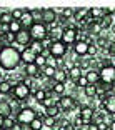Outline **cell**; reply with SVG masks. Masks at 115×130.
Here are the masks:
<instances>
[{
	"mask_svg": "<svg viewBox=\"0 0 115 130\" xmlns=\"http://www.w3.org/2000/svg\"><path fill=\"white\" fill-rule=\"evenodd\" d=\"M28 32H30L32 40H40V42H42L43 38H47V35H48V28L43 23H34Z\"/></svg>",
	"mask_w": 115,
	"mask_h": 130,
	"instance_id": "7",
	"label": "cell"
},
{
	"mask_svg": "<svg viewBox=\"0 0 115 130\" xmlns=\"http://www.w3.org/2000/svg\"><path fill=\"white\" fill-rule=\"evenodd\" d=\"M57 12L54 8H42V23L43 25H55L57 23Z\"/></svg>",
	"mask_w": 115,
	"mask_h": 130,
	"instance_id": "9",
	"label": "cell"
},
{
	"mask_svg": "<svg viewBox=\"0 0 115 130\" xmlns=\"http://www.w3.org/2000/svg\"><path fill=\"white\" fill-rule=\"evenodd\" d=\"M98 75H100V84H104L105 87H110L115 80V67L110 65V63L104 65V67L98 70Z\"/></svg>",
	"mask_w": 115,
	"mask_h": 130,
	"instance_id": "2",
	"label": "cell"
},
{
	"mask_svg": "<svg viewBox=\"0 0 115 130\" xmlns=\"http://www.w3.org/2000/svg\"><path fill=\"white\" fill-rule=\"evenodd\" d=\"M30 42H32V37H30V32L28 30H20L19 34L15 35V43L23 45V48L30 45Z\"/></svg>",
	"mask_w": 115,
	"mask_h": 130,
	"instance_id": "11",
	"label": "cell"
},
{
	"mask_svg": "<svg viewBox=\"0 0 115 130\" xmlns=\"http://www.w3.org/2000/svg\"><path fill=\"white\" fill-rule=\"evenodd\" d=\"M22 15H23L22 8H15V10L12 12V19H13V20H20V19H22Z\"/></svg>",
	"mask_w": 115,
	"mask_h": 130,
	"instance_id": "42",
	"label": "cell"
},
{
	"mask_svg": "<svg viewBox=\"0 0 115 130\" xmlns=\"http://www.w3.org/2000/svg\"><path fill=\"white\" fill-rule=\"evenodd\" d=\"M60 40L65 43L67 47H69V45L73 47V45H75V42L78 40V30H77L75 27H65V28H63V32H62Z\"/></svg>",
	"mask_w": 115,
	"mask_h": 130,
	"instance_id": "6",
	"label": "cell"
},
{
	"mask_svg": "<svg viewBox=\"0 0 115 130\" xmlns=\"http://www.w3.org/2000/svg\"><path fill=\"white\" fill-rule=\"evenodd\" d=\"M58 113H60V107H58V103H57V105H54V107H48L45 110L47 117H54V119H58Z\"/></svg>",
	"mask_w": 115,
	"mask_h": 130,
	"instance_id": "32",
	"label": "cell"
},
{
	"mask_svg": "<svg viewBox=\"0 0 115 130\" xmlns=\"http://www.w3.org/2000/svg\"><path fill=\"white\" fill-rule=\"evenodd\" d=\"M55 70L57 69H54V67H48V65H45L40 72H42V77H45V78H54V75H55Z\"/></svg>",
	"mask_w": 115,
	"mask_h": 130,
	"instance_id": "34",
	"label": "cell"
},
{
	"mask_svg": "<svg viewBox=\"0 0 115 130\" xmlns=\"http://www.w3.org/2000/svg\"><path fill=\"white\" fill-rule=\"evenodd\" d=\"M78 67H80L82 70H87L88 67H90V58H80V63H77ZM90 70V69H88Z\"/></svg>",
	"mask_w": 115,
	"mask_h": 130,
	"instance_id": "40",
	"label": "cell"
},
{
	"mask_svg": "<svg viewBox=\"0 0 115 130\" xmlns=\"http://www.w3.org/2000/svg\"><path fill=\"white\" fill-rule=\"evenodd\" d=\"M60 130H73V123L69 120H63V123L60 125Z\"/></svg>",
	"mask_w": 115,
	"mask_h": 130,
	"instance_id": "45",
	"label": "cell"
},
{
	"mask_svg": "<svg viewBox=\"0 0 115 130\" xmlns=\"http://www.w3.org/2000/svg\"><path fill=\"white\" fill-rule=\"evenodd\" d=\"M108 47V40L104 37H98L97 38V48H107Z\"/></svg>",
	"mask_w": 115,
	"mask_h": 130,
	"instance_id": "38",
	"label": "cell"
},
{
	"mask_svg": "<svg viewBox=\"0 0 115 130\" xmlns=\"http://www.w3.org/2000/svg\"><path fill=\"white\" fill-rule=\"evenodd\" d=\"M12 92H13V97H15L17 102H23V100H27L30 97V88H28V85L23 80L17 82L13 85V88H12Z\"/></svg>",
	"mask_w": 115,
	"mask_h": 130,
	"instance_id": "4",
	"label": "cell"
},
{
	"mask_svg": "<svg viewBox=\"0 0 115 130\" xmlns=\"http://www.w3.org/2000/svg\"><path fill=\"white\" fill-rule=\"evenodd\" d=\"M19 22L22 23L23 30H30V27L34 25V19H32V15H30V10H23V15Z\"/></svg>",
	"mask_w": 115,
	"mask_h": 130,
	"instance_id": "15",
	"label": "cell"
},
{
	"mask_svg": "<svg viewBox=\"0 0 115 130\" xmlns=\"http://www.w3.org/2000/svg\"><path fill=\"white\" fill-rule=\"evenodd\" d=\"M80 119H82V122H84V125H90V123L93 122V115H95V112H93V108L92 107H82L80 108Z\"/></svg>",
	"mask_w": 115,
	"mask_h": 130,
	"instance_id": "10",
	"label": "cell"
},
{
	"mask_svg": "<svg viewBox=\"0 0 115 130\" xmlns=\"http://www.w3.org/2000/svg\"><path fill=\"white\" fill-rule=\"evenodd\" d=\"M13 123H15V120L12 119V117H7V119H4V128L5 130H12Z\"/></svg>",
	"mask_w": 115,
	"mask_h": 130,
	"instance_id": "39",
	"label": "cell"
},
{
	"mask_svg": "<svg viewBox=\"0 0 115 130\" xmlns=\"http://www.w3.org/2000/svg\"><path fill=\"white\" fill-rule=\"evenodd\" d=\"M84 92H85V97H88V99H95L97 97V85L88 84L87 87L84 88Z\"/></svg>",
	"mask_w": 115,
	"mask_h": 130,
	"instance_id": "29",
	"label": "cell"
},
{
	"mask_svg": "<svg viewBox=\"0 0 115 130\" xmlns=\"http://www.w3.org/2000/svg\"><path fill=\"white\" fill-rule=\"evenodd\" d=\"M35 65L42 70L43 67L47 65V57H45V55H37V57H35Z\"/></svg>",
	"mask_w": 115,
	"mask_h": 130,
	"instance_id": "36",
	"label": "cell"
},
{
	"mask_svg": "<svg viewBox=\"0 0 115 130\" xmlns=\"http://www.w3.org/2000/svg\"><path fill=\"white\" fill-rule=\"evenodd\" d=\"M20 63V52L15 47H5L0 52V67L4 70H15Z\"/></svg>",
	"mask_w": 115,
	"mask_h": 130,
	"instance_id": "1",
	"label": "cell"
},
{
	"mask_svg": "<svg viewBox=\"0 0 115 130\" xmlns=\"http://www.w3.org/2000/svg\"><path fill=\"white\" fill-rule=\"evenodd\" d=\"M12 88H13L12 82H8V80H2L0 82V93H2V95H8V93L12 92Z\"/></svg>",
	"mask_w": 115,
	"mask_h": 130,
	"instance_id": "27",
	"label": "cell"
},
{
	"mask_svg": "<svg viewBox=\"0 0 115 130\" xmlns=\"http://www.w3.org/2000/svg\"><path fill=\"white\" fill-rule=\"evenodd\" d=\"M34 99H35V102H37V103H42L43 100L47 99V90H43V88H38V90H35Z\"/></svg>",
	"mask_w": 115,
	"mask_h": 130,
	"instance_id": "31",
	"label": "cell"
},
{
	"mask_svg": "<svg viewBox=\"0 0 115 130\" xmlns=\"http://www.w3.org/2000/svg\"><path fill=\"white\" fill-rule=\"evenodd\" d=\"M15 42V34H12V32H4V34H0V43L4 47H10L13 45Z\"/></svg>",
	"mask_w": 115,
	"mask_h": 130,
	"instance_id": "16",
	"label": "cell"
},
{
	"mask_svg": "<svg viewBox=\"0 0 115 130\" xmlns=\"http://www.w3.org/2000/svg\"><path fill=\"white\" fill-rule=\"evenodd\" d=\"M85 77H87L88 84H92V85H97V84H98V82H100V75H98V70H93V69L87 70V72H85Z\"/></svg>",
	"mask_w": 115,
	"mask_h": 130,
	"instance_id": "21",
	"label": "cell"
},
{
	"mask_svg": "<svg viewBox=\"0 0 115 130\" xmlns=\"http://www.w3.org/2000/svg\"><path fill=\"white\" fill-rule=\"evenodd\" d=\"M65 84H57V82H54V85H52V92L55 93V95H63L65 93Z\"/></svg>",
	"mask_w": 115,
	"mask_h": 130,
	"instance_id": "30",
	"label": "cell"
},
{
	"mask_svg": "<svg viewBox=\"0 0 115 130\" xmlns=\"http://www.w3.org/2000/svg\"><path fill=\"white\" fill-rule=\"evenodd\" d=\"M67 77H69V70L57 69L55 70V75H54V82H57V84H65Z\"/></svg>",
	"mask_w": 115,
	"mask_h": 130,
	"instance_id": "19",
	"label": "cell"
},
{
	"mask_svg": "<svg viewBox=\"0 0 115 130\" xmlns=\"http://www.w3.org/2000/svg\"><path fill=\"white\" fill-rule=\"evenodd\" d=\"M82 75H84V70H82L78 65H73L72 69H69V78L72 82H77Z\"/></svg>",
	"mask_w": 115,
	"mask_h": 130,
	"instance_id": "20",
	"label": "cell"
},
{
	"mask_svg": "<svg viewBox=\"0 0 115 130\" xmlns=\"http://www.w3.org/2000/svg\"><path fill=\"white\" fill-rule=\"evenodd\" d=\"M48 54H50V57H54V58H62V57H65V54H67V45L62 40H54V42L50 43V47H48Z\"/></svg>",
	"mask_w": 115,
	"mask_h": 130,
	"instance_id": "5",
	"label": "cell"
},
{
	"mask_svg": "<svg viewBox=\"0 0 115 130\" xmlns=\"http://www.w3.org/2000/svg\"><path fill=\"white\" fill-rule=\"evenodd\" d=\"M88 15H90V19L93 20V22H98L100 23V20L104 19V15H105V8H88Z\"/></svg>",
	"mask_w": 115,
	"mask_h": 130,
	"instance_id": "17",
	"label": "cell"
},
{
	"mask_svg": "<svg viewBox=\"0 0 115 130\" xmlns=\"http://www.w3.org/2000/svg\"><path fill=\"white\" fill-rule=\"evenodd\" d=\"M108 130H115V120H112V122L108 123Z\"/></svg>",
	"mask_w": 115,
	"mask_h": 130,
	"instance_id": "52",
	"label": "cell"
},
{
	"mask_svg": "<svg viewBox=\"0 0 115 130\" xmlns=\"http://www.w3.org/2000/svg\"><path fill=\"white\" fill-rule=\"evenodd\" d=\"M12 20H13V19H12V12H7V10H4L2 13H0V27H2V25L8 27Z\"/></svg>",
	"mask_w": 115,
	"mask_h": 130,
	"instance_id": "26",
	"label": "cell"
},
{
	"mask_svg": "<svg viewBox=\"0 0 115 130\" xmlns=\"http://www.w3.org/2000/svg\"><path fill=\"white\" fill-rule=\"evenodd\" d=\"M30 15L34 19V23H42V8H34L30 10Z\"/></svg>",
	"mask_w": 115,
	"mask_h": 130,
	"instance_id": "35",
	"label": "cell"
},
{
	"mask_svg": "<svg viewBox=\"0 0 115 130\" xmlns=\"http://www.w3.org/2000/svg\"><path fill=\"white\" fill-rule=\"evenodd\" d=\"M37 117V112H35V108H32V107H23V108H20L19 112H17V117H15V122H19V123H22L23 127H27L28 123L32 122V120Z\"/></svg>",
	"mask_w": 115,
	"mask_h": 130,
	"instance_id": "3",
	"label": "cell"
},
{
	"mask_svg": "<svg viewBox=\"0 0 115 130\" xmlns=\"http://www.w3.org/2000/svg\"><path fill=\"white\" fill-rule=\"evenodd\" d=\"M102 107H104L105 113L115 115V95H107L102 100Z\"/></svg>",
	"mask_w": 115,
	"mask_h": 130,
	"instance_id": "12",
	"label": "cell"
},
{
	"mask_svg": "<svg viewBox=\"0 0 115 130\" xmlns=\"http://www.w3.org/2000/svg\"><path fill=\"white\" fill-rule=\"evenodd\" d=\"M87 130H98V127H97L95 122H92L90 125H87Z\"/></svg>",
	"mask_w": 115,
	"mask_h": 130,
	"instance_id": "50",
	"label": "cell"
},
{
	"mask_svg": "<svg viewBox=\"0 0 115 130\" xmlns=\"http://www.w3.org/2000/svg\"><path fill=\"white\" fill-rule=\"evenodd\" d=\"M0 130H5V128H0Z\"/></svg>",
	"mask_w": 115,
	"mask_h": 130,
	"instance_id": "55",
	"label": "cell"
},
{
	"mask_svg": "<svg viewBox=\"0 0 115 130\" xmlns=\"http://www.w3.org/2000/svg\"><path fill=\"white\" fill-rule=\"evenodd\" d=\"M20 30H23V28H22V23H20L19 20H12L10 25H8V32H12V34H15V35H17Z\"/></svg>",
	"mask_w": 115,
	"mask_h": 130,
	"instance_id": "33",
	"label": "cell"
},
{
	"mask_svg": "<svg viewBox=\"0 0 115 130\" xmlns=\"http://www.w3.org/2000/svg\"><path fill=\"white\" fill-rule=\"evenodd\" d=\"M12 113H13V110H12L10 103L5 102V100H0V115L4 119H7V117H12Z\"/></svg>",
	"mask_w": 115,
	"mask_h": 130,
	"instance_id": "18",
	"label": "cell"
},
{
	"mask_svg": "<svg viewBox=\"0 0 115 130\" xmlns=\"http://www.w3.org/2000/svg\"><path fill=\"white\" fill-rule=\"evenodd\" d=\"M108 90H110V95H115V80H113V84L108 87Z\"/></svg>",
	"mask_w": 115,
	"mask_h": 130,
	"instance_id": "51",
	"label": "cell"
},
{
	"mask_svg": "<svg viewBox=\"0 0 115 130\" xmlns=\"http://www.w3.org/2000/svg\"><path fill=\"white\" fill-rule=\"evenodd\" d=\"M23 128V125L22 123H19V122H15L13 123V127H12V130H22Z\"/></svg>",
	"mask_w": 115,
	"mask_h": 130,
	"instance_id": "49",
	"label": "cell"
},
{
	"mask_svg": "<svg viewBox=\"0 0 115 130\" xmlns=\"http://www.w3.org/2000/svg\"><path fill=\"white\" fill-rule=\"evenodd\" d=\"M62 32H63V27H58V25H54L52 30H48V37L52 38V42H54V40H60Z\"/></svg>",
	"mask_w": 115,
	"mask_h": 130,
	"instance_id": "25",
	"label": "cell"
},
{
	"mask_svg": "<svg viewBox=\"0 0 115 130\" xmlns=\"http://www.w3.org/2000/svg\"><path fill=\"white\" fill-rule=\"evenodd\" d=\"M107 50L110 52V54H113L115 55V42H112V43H108V47H107Z\"/></svg>",
	"mask_w": 115,
	"mask_h": 130,
	"instance_id": "48",
	"label": "cell"
},
{
	"mask_svg": "<svg viewBox=\"0 0 115 130\" xmlns=\"http://www.w3.org/2000/svg\"><path fill=\"white\" fill-rule=\"evenodd\" d=\"M88 17V8H75V12H73V20H77V22H85V19Z\"/></svg>",
	"mask_w": 115,
	"mask_h": 130,
	"instance_id": "24",
	"label": "cell"
},
{
	"mask_svg": "<svg viewBox=\"0 0 115 130\" xmlns=\"http://www.w3.org/2000/svg\"><path fill=\"white\" fill-rule=\"evenodd\" d=\"M43 120V127H48V128H55V123H57V119H54V117H47L45 115V119Z\"/></svg>",
	"mask_w": 115,
	"mask_h": 130,
	"instance_id": "37",
	"label": "cell"
},
{
	"mask_svg": "<svg viewBox=\"0 0 115 130\" xmlns=\"http://www.w3.org/2000/svg\"><path fill=\"white\" fill-rule=\"evenodd\" d=\"M35 57H37V55L32 52L30 47H25V48L20 52V60H22L25 65H28V63H35Z\"/></svg>",
	"mask_w": 115,
	"mask_h": 130,
	"instance_id": "14",
	"label": "cell"
},
{
	"mask_svg": "<svg viewBox=\"0 0 115 130\" xmlns=\"http://www.w3.org/2000/svg\"><path fill=\"white\" fill-rule=\"evenodd\" d=\"M88 54H90V55H95L97 54V47L93 45V43H90V45H88Z\"/></svg>",
	"mask_w": 115,
	"mask_h": 130,
	"instance_id": "47",
	"label": "cell"
},
{
	"mask_svg": "<svg viewBox=\"0 0 115 130\" xmlns=\"http://www.w3.org/2000/svg\"><path fill=\"white\" fill-rule=\"evenodd\" d=\"M73 8H63V10H62V15L65 17V19H73Z\"/></svg>",
	"mask_w": 115,
	"mask_h": 130,
	"instance_id": "44",
	"label": "cell"
},
{
	"mask_svg": "<svg viewBox=\"0 0 115 130\" xmlns=\"http://www.w3.org/2000/svg\"><path fill=\"white\" fill-rule=\"evenodd\" d=\"M0 128H4V117L0 115Z\"/></svg>",
	"mask_w": 115,
	"mask_h": 130,
	"instance_id": "53",
	"label": "cell"
},
{
	"mask_svg": "<svg viewBox=\"0 0 115 130\" xmlns=\"http://www.w3.org/2000/svg\"><path fill=\"white\" fill-rule=\"evenodd\" d=\"M75 84H77V85H78V87H82V88H85V87H87V85H88V80H87V77H85V75H82V77H80V78H78V80H77V82H75Z\"/></svg>",
	"mask_w": 115,
	"mask_h": 130,
	"instance_id": "43",
	"label": "cell"
},
{
	"mask_svg": "<svg viewBox=\"0 0 115 130\" xmlns=\"http://www.w3.org/2000/svg\"><path fill=\"white\" fill-rule=\"evenodd\" d=\"M4 48H5V47H4V45H2V43H0V52H2V50H4Z\"/></svg>",
	"mask_w": 115,
	"mask_h": 130,
	"instance_id": "54",
	"label": "cell"
},
{
	"mask_svg": "<svg viewBox=\"0 0 115 130\" xmlns=\"http://www.w3.org/2000/svg\"><path fill=\"white\" fill-rule=\"evenodd\" d=\"M28 47L32 48V52H34L35 55H43V52H45V47H43V43L40 42V40H32Z\"/></svg>",
	"mask_w": 115,
	"mask_h": 130,
	"instance_id": "22",
	"label": "cell"
},
{
	"mask_svg": "<svg viewBox=\"0 0 115 130\" xmlns=\"http://www.w3.org/2000/svg\"><path fill=\"white\" fill-rule=\"evenodd\" d=\"M97 127H98V130H108V123H107V122H100V123H97Z\"/></svg>",
	"mask_w": 115,
	"mask_h": 130,
	"instance_id": "46",
	"label": "cell"
},
{
	"mask_svg": "<svg viewBox=\"0 0 115 130\" xmlns=\"http://www.w3.org/2000/svg\"><path fill=\"white\" fill-rule=\"evenodd\" d=\"M47 65H48V67H54V69H58V60L48 55V57H47Z\"/></svg>",
	"mask_w": 115,
	"mask_h": 130,
	"instance_id": "41",
	"label": "cell"
},
{
	"mask_svg": "<svg viewBox=\"0 0 115 130\" xmlns=\"http://www.w3.org/2000/svg\"><path fill=\"white\" fill-rule=\"evenodd\" d=\"M28 128H30V130H42L43 128V120L37 115V117H35V119L28 123Z\"/></svg>",
	"mask_w": 115,
	"mask_h": 130,
	"instance_id": "28",
	"label": "cell"
},
{
	"mask_svg": "<svg viewBox=\"0 0 115 130\" xmlns=\"http://www.w3.org/2000/svg\"><path fill=\"white\" fill-rule=\"evenodd\" d=\"M73 52H75L78 57H85V55L88 54V43L85 42V40H82V38H78L75 42V45H73Z\"/></svg>",
	"mask_w": 115,
	"mask_h": 130,
	"instance_id": "13",
	"label": "cell"
},
{
	"mask_svg": "<svg viewBox=\"0 0 115 130\" xmlns=\"http://www.w3.org/2000/svg\"><path fill=\"white\" fill-rule=\"evenodd\" d=\"M58 107H60L62 112H70L77 107V102L72 95H62L58 99Z\"/></svg>",
	"mask_w": 115,
	"mask_h": 130,
	"instance_id": "8",
	"label": "cell"
},
{
	"mask_svg": "<svg viewBox=\"0 0 115 130\" xmlns=\"http://www.w3.org/2000/svg\"><path fill=\"white\" fill-rule=\"evenodd\" d=\"M23 72H25V75L30 77V78H34V77H37L38 73H40V69H38L35 63H28L23 67Z\"/></svg>",
	"mask_w": 115,
	"mask_h": 130,
	"instance_id": "23",
	"label": "cell"
}]
</instances>
